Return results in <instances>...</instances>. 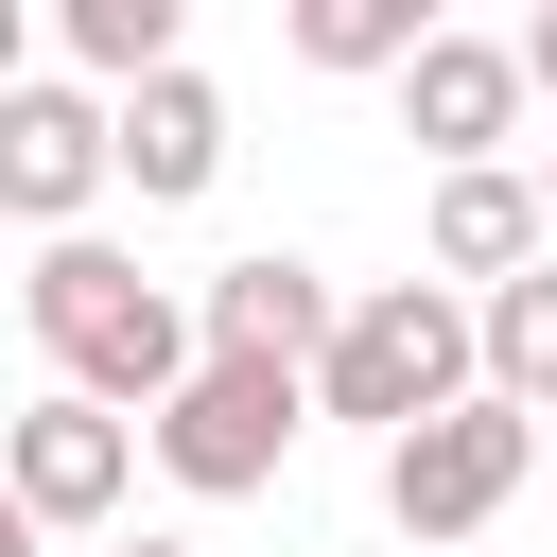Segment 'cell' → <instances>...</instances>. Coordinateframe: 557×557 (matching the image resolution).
<instances>
[{
  "label": "cell",
  "mask_w": 557,
  "mask_h": 557,
  "mask_svg": "<svg viewBox=\"0 0 557 557\" xmlns=\"http://www.w3.org/2000/svg\"><path fill=\"white\" fill-rule=\"evenodd\" d=\"M278 35H296V70H418L453 17H418V0H296Z\"/></svg>",
  "instance_id": "12"
},
{
  "label": "cell",
  "mask_w": 557,
  "mask_h": 557,
  "mask_svg": "<svg viewBox=\"0 0 557 557\" xmlns=\"http://www.w3.org/2000/svg\"><path fill=\"white\" fill-rule=\"evenodd\" d=\"M296 435H313V383H296V366H209V383L157 418V470H174L191 505H244V487H278Z\"/></svg>",
  "instance_id": "4"
},
{
  "label": "cell",
  "mask_w": 557,
  "mask_h": 557,
  "mask_svg": "<svg viewBox=\"0 0 557 557\" xmlns=\"http://www.w3.org/2000/svg\"><path fill=\"white\" fill-rule=\"evenodd\" d=\"M522 87H540V104H557V0H540V17H522Z\"/></svg>",
  "instance_id": "14"
},
{
  "label": "cell",
  "mask_w": 557,
  "mask_h": 557,
  "mask_svg": "<svg viewBox=\"0 0 557 557\" xmlns=\"http://www.w3.org/2000/svg\"><path fill=\"white\" fill-rule=\"evenodd\" d=\"M122 174V104L104 87H0V209L35 244H87V191Z\"/></svg>",
  "instance_id": "5"
},
{
  "label": "cell",
  "mask_w": 557,
  "mask_h": 557,
  "mask_svg": "<svg viewBox=\"0 0 557 557\" xmlns=\"http://www.w3.org/2000/svg\"><path fill=\"white\" fill-rule=\"evenodd\" d=\"M470 313H487V400L557 418V261H540V278H505V296H470Z\"/></svg>",
  "instance_id": "13"
},
{
  "label": "cell",
  "mask_w": 557,
  "mask_h": 557,
  "mask_svg": "<svg viewBox=\"0 0 557 557\" xmlns=\"http://www.w3.org/2000/svg\"><path fill=\"white\" fill-rule=\"evenodd\" d=\"M522 487H540V418H522V400H453L435 435L383 453V522H400L418 557H470Z\"/></svg>",
  "instance_id": "3"
},
{
  "label": "cell",
  "mask_w": 557,
  "mask_h": 557,
  "mask_svg": "<svg viewBox=\"0 0 557 557\" xmlns=\"http://www.w3.org/2000/svg\"><path fill=\"white\" fill-rule=\"evenodd\" d=\"M522 35H435L418 70H400V139L435 157V174H505V139H522Z\"/></svg>",
  "instance_id": "7"
},
{
  "label": "cell",
  "mask_w": 557,
  "mask_h": 557,
  "mask_svg": "<svg viewBox=\"0 0 557 557\" xmlns=\"http://www.w3.org/2000/svg\"><path fill=\"white\" fill-rule=\"evenodd\" d=\"M540 470H557V418H540Z\"/></svg>",
  "instance_id": "16"
},
{
  "label": "cell",
  "mask_w": 557,
  "mask_h": 557,
  "mask_svg": "<svg viewBox=\"0 0 557 557\" xmlns=\"http://www.w3.org/2000/svg\"><path fill=\"white\" fill-rule=\"evenodd\" d=\"M331 331H348V278L331 261H296V244H261V261H226L209 278V366H331Z\"/></svg>",
  "instance_id": "8"
},
{
  "label": "cell",
  "mask_w": 557,
  "mask_h": 557,
  "mask_svg": "<svg viewBox=\"0 0 557 557\" xmlns=\"http://www.w3.org/2000/svg\"><path fill=\"white\" fill-rule=\"evenodd\" d=\"M139 453H157V435H139V418H104V400H70V383H35V400H17V435H0V470H17V522H35V540H87V522L139 487Z\"/></svg>",
  "instance_id": "6"
},
{
  "label": "cell",
  "mask_w": 557,
  "mask_h": 557,
  "mask_svg": "<svg viewBox=\"0 0 557 557\" xmlns=\"http://www.w3.org/2000/svg\"><path fill=\"white\" fill-rule=\"evenodd\" d=\"M209 174H226V87H209V70L122 87V191H139V209H191Z\"/></svg>",
  "instance_id": "10"
},
{
  "label": "cell",
  "mask_w": 557,
  "mask_h": 557,
  "mask_svg": "<svg viewBox=\"0 0 557 557\" xmlns=\"http://www.w3.org/2000/svg\"><path fill=\"white\" fill-rule=\"evenodd\" d=\"M104 557H191V540H104Z\"/></svg>",
  "instance_id": "15"
},
{
  "label": "cell",
  "mask_w": 557,
  "mask_h": 557,
  "mask_svg": "<svg viewBox=\"0 0 557 557\" xmlns=\"http://www.w3.org/2000/svg\"><path fill=\"white\" fill-rule=\"evenodd\" d=\"M418 261H435V278H470V296H505V278H540V261H557V191H540L522 157H505V174H435Z\"/></svg>",
  "instance_id": "9"
},
{
  "label": "cell",
  "mask_w": 557,
  "mask_h": 557,
  "mask_svg": "<svg viewBox=\"0 0 557 557\" xmlns=\"http://www.w3.org/2000/svg\"><path fill=\"white\" fill-rule=\"evenodd\" d=\"M17 313H35L52 383H70V400H104V418H139V435H157V418H174V400L209 383V296L139 278L122 244H35Z\"/></svg>",
  "instance_id": "1"
},
{
  "label": "cell",
  "mask_w": 557,
  "mask_h": 557,
  "mask_svg": "<svg viewBox=\"0 0 557 557\" xmlns=\"http://www.w3.org/2000/svg\"><path fill=\"white\" fill-rule=\"evenodd\" d=\"M540 191H557V139H540Z\"/></svg>",
  "instance_id": "17"
},
{
  "label": "cell",
  "mask_w": 557,
  "mask_h": 557,
  "mask_svg": "<svg viewBox=\"0 0 557 557\" xmlns=\"http://www.w3.org/2000/svg\"><path fill=\"white\" fill-rule=\"evenodd\" d=\"M453 400H487V313H470L453 278H366L348 331H331V366H313V418H366V435L400 453V435H435Z\"/></svg>",
  "instance_id": "2"
},
{
  "label": "cell",
  "mask_w": 557,
  "mask_h": 557,
  "mask_svg": "<svg viewBox=\"0 0 557 557\" xmlns=\"http://www.w3.org/2000/svg\"><path fill=\"white\" fill-rule=\"evenodd\" d=\"M52 35H70V70L122 104V87H157V70H191L174 52V0H52Z\"/></svg>",
  "instance_id": "11"
}]
</instances>
